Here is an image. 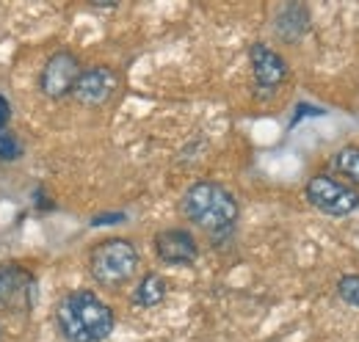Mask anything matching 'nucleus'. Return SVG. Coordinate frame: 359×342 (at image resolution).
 Here are the masks:
<instances>
[{"instance_id": "obj_1", "label": "nucleus", "mask_w": 359, "mask_h": 342, "mask_svg": "<svg viewBox=\"0 0 359 342\" xmlns=\"http://www.w3.org/2000/svg\"><path fill=\"white\" fill-rule=\"evenodd\" d=\"M58 329L69 342H102L114 331V312L89 290H75L58 303Z\"/></svg>"}, {"instance_id": "obj_2", "label": "nucleus", "mask_w": 359, "mask_h": 342, "mask_svg": "<svg viewBox=\"0 0 359 342\" xmlns=\"http://www.w3.org/2000/svg\"><path fill=\"white\" fill-rule=\"evenodd\" d=\"M182 215L196 224L205 232L222 235L229 232L232 224L238 221V202L235 196L226 191L224 185L213 182V179H202L194 182L185 193H182Z\"/></svg>"}, {"instance_id": "obj_3", "label": "nucleus", "mask_w": 359, "mask_h": 342, "mask_svg": "<svg viewBox=\"0 0 359 342\" xmlns=\"http://www.w3.org/2000/svg\"><path fill=\"white\" fill-rule=\"evenodd\" d=\"M91 276L102 287H119L125 285L138 268V252L130 240L125 238H111L94 246L89 256Z\"/></svg>"}, {"instance_id": "obj_4", "label": "nucleus", "mask_w": 359, "mask_h": 342, "mask_svg": "<svg viewBox=\"0 0 359 342\" xmlns=\"http://www.w3.org/2000/svg\"><path fill=\"white\" fill-rule=\"evenodd\" d=\"M307 202L315 210L326 215H351L359 210V191L354 185H346L329 174H315L307 182Z\"/></svg>"}, {"instance_id": "obj_5", "label": "nucleus", "mask_w": 359, "mask_h": 342, "mask_svg": "<svg viewBox=\"0 0 359 342\" xmlns=\"http://www.w3.org/2000/svg\"><path fill=\"white\" fill-rule=\"evenodd\" d=\"M81 72H83V69H81L78 58H75L72 53H67V50H58V53H53V55L47 58L45 69H42V75H39V88L45 91L47 97L61 100V97L72 94V88L78 83Z\"/></svg>"}, {"instance_id": "obj_6", "label": "nucleus", "mask_w": 359, "mask_h": 342, "mask_svg": "<svg viewBox=\"0 0 359 342\" xmlns=\"http://www.w3.org/2000/svg\"><path fill=\"white\" fill-rule=\"evenodd\" d=\"M34 276L14 265L3 262L0 265V306L11 312H28L34 306Z\"/></svg>"}, {"instance_id": "obj_7", "label": "nucleus", "mask_w": 359, "mask_h": 342, "mask_svg": "<svg viewBox=\"0 0 359 342\" xmlns=\"http://www.w3.org/2000/svg\"><path fill=\"white\" fill-rule=\"evenodd\" d=\"M116 86H119V78H116L114 69H108V67H89V69L81 72L78 83L72 88V97H75L81 105L94 108V105L108 102V100L114 97Z\"/></svg>"}, {"instance_id": "obj_8", "label": "nucleus", "mask_w": 359, "mask_h": 342, "mask_svg": "<svg viewBox=\"0 0 359 342\" xmlns=\"http://www.w3.org/2000/svg\"><path fill=\"white\" fill-rule=\"evenodd\" d=\"M155 254L166 265H191L199 256V246L188 229H163L155 235Z\"/></svg>"}, {"instance_id": "obj_9", "label": "nucleus", "mask_w": 359, "mask_h": 342, "mask_svg": "<svg viewBox=\"0 0 359 342\" xmlns=\"http://www.w3.org/2000/svg\"><path fill=\"white\" fill-rule=\"evenodd\" d=\"M249 61H252V72L260 88H276L287 78V61L276 50H271L269 44H252Z\"/></svg>"}, {"instance_id": "obj_10", "label": "nucleus", "mask_w": 359, "mask_h": 342, "mask_svg": "<svg viewBox=\"0 0 359 342\" xmlns=\"http://www.w3.org/2000/svg\"><path fill=\"white\" fill-rule=\"evenodd\" d=\"M310 28V11L302 3H287L279 14H276V34L285 42H296L307 34Z\"/></svg>"}, {"instance_id": "obj_11", "label": "nucleus", "mask_w": 359, "mask_h": 342, "mask_svg": "<svg viewBox=\"0 0 359 342\" xmlns=\"http://www.w3.org/2000/svg\"><path fill=\"white\" fill-rule=\"evenodd\" d=\"M166 293H169L166 279L161 273H147L133 290V303H138V306H158L161 301L166 299Z\"/></svg>"}, {"instance_id": "obj_12", "label": "nucleus", "mask_w": 359, "mask_h": 342, "mask_svg": "<svg viewBox=\"0 0 359 342\" xmlns=\"http://www.w3.org/2000/svg\"><path fill=\"white\" fill-rule=\"evenodd\" d=\"M334 169L343 177H348L354 185H359V146H343L334 155Z\"/></svg>"}, {"instance_id": "obj_13", "label": "nucleus", "mask_w": 359, "mask_h": 342, "mask_svg": "<svg viewBox=\"0 0 359 342\" xmlns=\"http://www.w3.org/2000/svg\"><path fill=\"white\" fill-rule=\"evenodd\" d=\"M337 296L346 301L348 306H359V276L357 273L340 276V282H337Z\"/></svg>"}, {"instance_id": "obj_14", "label": "nucleus", "mask_w": 359, "mask_h": 342, "mask_svg": "<svg viewBox=\"0 0 359 342\" xmlns=\"http://www.w3.org/2000/svg\"><path fill=\"white\" fill-rule=\"evenodd\" d=\"M22 155V144L11 130H0V160H17Z\"/></svg>"}, {"instance_id": "obj_15", "label": "nucleus", "mask_w": 359, "mask_h": 342, "mask_svg": "<svg viewBox=\"0 0 359 342\" xmlns=\"http://www.w3.org/2000/svg\"><path fill=\"white\" fill-rule=\"evenodd\" d=\"M125 221V213H105V215H94V226H111V224H119Z\"/></svg>"}, {"instance_id": "obj_16", "label": "nucleus", "mask_w": 359, "mask_h": 342, "mask_svg": "<svg viewBox=\"0 0 359 342\" xmlns=\"http://www.w3.org/2000/svg\"><path fill=\"white\" fill-rule=\"evenodd\" d=\"M8 119H11V105H8V100L0 97V130H6Z\"/></svg>"}]
</instances>
